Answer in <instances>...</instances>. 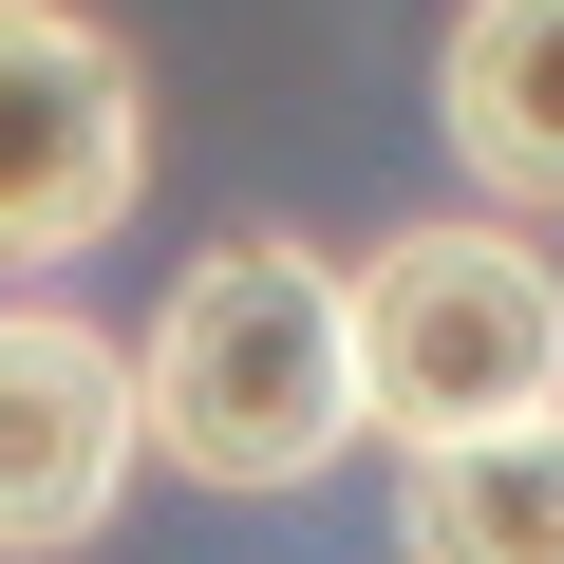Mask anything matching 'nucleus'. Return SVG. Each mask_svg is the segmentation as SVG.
Listing matches in <instances>:
<instances>
[{
  "instance_id": "6",
  "label": "nucleus",
  "mask_w": 564,
  "mask_h": 564,
  "mask_svg": "<svg viewBox=\"0 0 564 564\" xmlns=\"http://www.w3.org/2000/svg\"><path fill=\"white\" fill-rule=\"evenodd\" d=\"M395 564H564V414L395 452Z\"/></svg>"
},
{
  "instance_id": "2",
  "label": "nucleus",
  "mask_w": 564,
  "mask_h": 564,
  "mask_svg": "<svg viewBox=\"0 0 564 564\" xmlns=\"http://www.w3.org/2000/svg\"><path fill=\"white\" fill-rule=\"evenodd\" d=\"M339 321H358V433L377 452L564 414V263L508 207H452V226H395L377 263H339Z\"/></svg>"
},
{
  "instance_id": "1",
  "label": "nucleus",
  "mask_w": 564,
  "mask_h": 564,
  "mask_svg": "<svg viewBox=\"0 0 564 564\" xmlns=\"http://www.w3.org/2000/svg\"><path fill=\"white\" fill-rule=\"evenodd\" d=\"M132 433L151 470L226 489V508H282L321 489L358 433V321H339V263L302 226H226L207 263H170V302L132 339Z\"/></svg>"
},
{
  "instance_id": "3",
  "label": "nucleus",
  "mask_w": 564,
  "mask_h": 564,
  "mask_svg": "<svg viewBox=\"0 0 564 564\" xmlns=\"http://www.w3.org/2000/svg\"><path fill=\"white\" fill-rule=\"evenodd\" d=\"M151 188V76L95 0H0V282H76Z\"/></svg>"
},
{
  "instance_id": "4",
  "label": "nucleus",
  "mask_w": 564,
  "mask_h": 564,
  "mask_svg": "<svg viewBox=\"0 0 564 564\" xmlns=\"http://www.w3.org/2000/svg\"><path fill=\"white\" fill-rule=\"evenodd\" d=\"M132 339L57 282H0V564H57L132 508Z\"/></svg>"
},
{
  "instance_id": "5",
  "label": "nucleus",
  "mask_w": 564,
  "mask_h": 564,
  "mask_svg": "<svg viewBox=\"0 0 564 564\" xmlns=\"http://www.w3.org/2000/svg\"><path fill=\"white\" fill-rule=\"evenodd\" d=\"M433 151L470 207L564 226V0H452L433 39Z\"/></svg>"
}]
</instances>
